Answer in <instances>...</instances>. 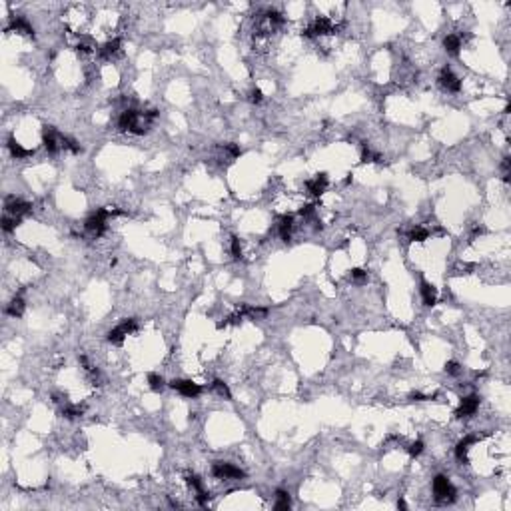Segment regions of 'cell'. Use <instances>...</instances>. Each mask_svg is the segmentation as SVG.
<instances>
[{
    "mask_svg": "<svg viewBox=\"0 0 511 511\" xmlns=\"http://www.w3.org/2000/svg\"><path fill=\"white\" fill-rule=\"evenodd\" d=\"M108 218H112V212H110V210H104V208H100V210H96L92 216L86 218L84 228L98 238V236H102V234L106 232V222H108Z\"/></svg>",
    "mask_w": 511,
    "mask_h": 511,
    "instance_id": "1",
    "label": "cell"
},
{
    "mask_svg": "<svg viewBox=\"0 0 511 511\" xmlns=\"http://www.w3.org/2000/svg\"><path fill=\"white\" fill-rule=\"evenodd\" d=\"M433 493L438 501H451L456 499V487L451 485V481L445 476H438L433 479Z\"/></svg>",
    "mask_w": 511,
    "mask_h": 511,
    "instance_id": "2",
    "label": "cell"
},
{
    "mask_svg": "<svg viewBox=\"0 0 511 511\" xmlns=\"http://www.w3.org/2000/svg\"><path fill=\"white\" fill-rule=\"evenodd\" d=\"M42 144L48 150V154H58L64 148V136L60 132H56L52 126H46L42 132Z\"/></svg>",
    "mask_w": 511,
    "mask_h": 511,
    "instance_id": "3",
    "label": "cell"
},
{
    "mask_svg": "<svg viewBox=\"0 0 511 511\" xmlns=\"http://www.w3.org/2000/svg\"><path fill=\"white\" fill-rule=\"evenodd\" d=\"M138 324H136V319L134 317H130V319H124L120 326H116L114 330H110L108 332V342L110 344H114V346H120L124 342V337L132 332H136Z\"/></svg>",
    "mask_w": 511,
    "mask_h": 511,
    "instance_id": "4",
    "label": "cell"
},
{
    "mask_svg": "<svg viewBox=\"0 0 511 511\" xmlns=\"http://www.w3.org/2000/svg\"><path fill=\"white\" fill-rule=\"evenodd\" d=\"M212 476L218 477V479H244L246 477V473L232 465V463H224V461H218L212 465Z\"/></svg>",
    "mask_w": 511,
    "mask_h": 511,
    "instance_id": "5",
    "label": "cell"
},
{
    "mask_svg": "<svg viewBox=\"0 0 511 511\" xmlns=\"http://www.w3.org/2000/svg\"><path fill=\"white\" fill-rule=\"evenodd\" d=\"M30 204L28 202H24V200H20V198H16V196H8L6 200H4V210H6V214H10V216H16V218H20V216H24V214H28L30 212Z\"/></svg>",
    "mask_w": 511,
    "mask_h": 511,
    "instance_id": "6",
    "label": "cell"
},
{
    "mask_svg": "<svg viewBox=\"0 0 511 511\" xmlns=\"http://www.w3.org/2000/svg\"><path fill=\"white\" fill-rule=\"evenodd\" d=\"M440 86L443 88V90H447V92H459L461 90V80L456 76V74H453V70L451 68H441V72H440Z\"/></svg>",
    "mask_w": 511,
    "mask_h": 511,
    "instance_id": "7",
    "label": "cell"
},
{
    "mask_svg": "<svg viewBox=\"0 0 511 511\" xmlns=\"http://www.w3.org/2000/svg\"><path fill=\"white\" fill-rule=\"evenodd\" d=\"M479 409V395H467L461 400V405L456 409V418H469Z\"/></svg>",
    "mask_w": 511,
    "mask_h": 511,
    "instance_id": "8",
    "label": "cell"
},
{
    "mask_svg": "<svg viewBox=\"0 0 511 511\" xmlns=\"http://www.w3.org/2000/svg\"><path fill=\"white\" fill-rule=\"evenodd\" d=\"M170 388L180 391L184 397H198L202 393V388L190 380H174V382H170Z\"/></svg>",
    "mask_w": 511,
    "mask_h": 511,
    "instance_id": "9",
    "label": "cell"
},
{
    "mask_svg": "<svg viewBox=\"0 0 511 511\" xmlns=\"http://www.w3.org/2000/svg\"><path fill=\"white\" fill-rule=\"evenodd\" d=\"M138 116H140L138 110H132V108L124 110L118 118V130L120 132H132V128H134L138 122Z\"/></svg>",
    "mask_w": 511,
    "mask_h": 511,
    "instance_id": "10",
    "label": "cell"
},
{
    "mask_svg": "<svg viewBox=\"0 0 511 511\" xmlns=\"http://www.w3.org/2000/svg\"><path fill=\"white\" fill-rule=\"evenodd\" d=\"M306 188H308V192L314 194V196H319V194H324L326 192V188H328V174H316L312 180L306 182Z\"/></svg>",
    "mask_w": 511,
    "mask_h": 511,
    "instance_id": "11",
    "label": "cell"
},
{
    "mask_svg": "<svg viewBox=\"0 0 511 511\" xmlns=\"http://www.w3.org/2000/svg\"><path fill=\"white\" fill-rule=\"evenodd\" d=\"M8 30H14V32L24 34V36H34V28H32V24L26 20V18H22V16L12 18V22H10Z\"/></svg>",
    "mask_w": 511,
    "mask_h": 511,
    "instance_id": "12",
    "label": "cell"
},
{
    "mask_svg": "<svg viewBox=\"0 0 511 511\" xmlns=\"http://www.w3.org/2000/svg\"><path fill=\"white\" fill-rule=\"evenodd\" d=\"M420 292H422V300H423L425 306H435V304H438V288L431 286L429 282H422Z\"/></svg>",
    "mask_w": 511,
    "mask_h": 511,
    "instance_id": "13",
    "label": "cell"
},
{
    "mask_svg": "<svg viewBox=\"0 0 511 511\" xmlns=\"http://www.w3.org/2000/svg\"><path fill=\"white\" fill-rule=\"evenodd\" d=\"M477 441V438L476 435H467V438H463L458 445H456V458L459 459V461H467V451H469V445L471 443H476Z\"/></svg>",
    "mask_w": 511,
    "mask_h": 511,
    "instance_id": "14",
    "label": "cell"
},
{
    "mask_svg": "<svg viewBox=\"0 0 511 511\" xmlns=\"http://www.w3.org/2000/svg\"><path fill=\"white\" fill-rule=\"evenodd\" d=\"M278 230H280V236H282L283 242H290L292 240V230H294V218L292 216H282L280 224H278Z\"/></svg>",
    "mask_w": 511,
    "mask_h": 511,
    "instance_id": "15",
    "label": "cell"
},
{
    "mask_svg": "<svg viewBox=\"0 0 511 511\" xmlns=\"http://www.w3.org/2000/svg\"><path fill=\"white\" fill-rule=\"evenodd\" d=\"M8 150H10L12 158H16V160H24V158H28V156L34 154V150H26V148H22V146L18 144L12 136L8 138Z\"/></svg>",
    "mask_w": 511,
    "mask_h": 511,
    "instance_id": "16",
    "label": "cell"
},
{
    "mask_svg": "<svg viewBox=\"0 0 511 511\" xmlns=\"http://www.w3.org/2000/svg\"><path fill=\"white\" fill-rule=\"evenodd\" d=\"M6 314L12 316V317H20V316L24 314V300H22L20 296L12 298L10 304H8V308H6Z\"/></svg>",
    "mask_w": 511,
    "mask_h": 511,
    "instance_id": "17",
    "label": "cell"
},
{
    "mask_svg": "<svg viewBox=\"0 0 511 511\" xmlns=\"http://www.w3.org/2000/svg\"><path fill=\"white\" fill-rule=\"evenodd\" d=\"M290 505H292L290 493H288V491H283V489H278V491H276V505H274V509H278V511H288Z\"/></svg>",
    "mask_w": 511,
    "mask_h": 511,
    "instance_id": "18",
    "label": "cell"
},
{
    "mask_svg": "<svg viewBox=\"0 0 511 511\" xmlns=\"http://www.w3.org/2000/svg\"><path fill=\"white\" fill-rule=\"evenodd\" d=\"M443 46H445V50H447L449 54H458L459 48H461V38H459L458 34H447L445 38H443Z\"/></svg>",
    "mask_w": 511,
    "mask_h": 511,
    "instance_id": "19",
    "label": "cell"
},
{
    "mask_svg": "<svg viewBox=\"0 0 511 511\" xmlns=\"http://www.w3.org/2000/svg\"><path fill=\"white\" fill-rule=\"evenodd\" d=\"M242 316H248L252 319H258V317H266L268 316V310L266 308H254V306H244L240 310Z\"/></svg>",
    "mask_w": 511,
    "mask_h": 511,
    "instance_id": "20",
    "label": "cell"
},
{
    "mask_svg": "<svg viewBox=\"0 0 511 511\" xmlns=\"http://www.w3.org/2000/svg\"><path fill=\"white\" fill-rule=\"evenodd\" d=\"M120 48V38H114V40H108L102 48H100V56L102 58H110L112 54H116Z\"/></svg>",
    "mask_w": 511,
    "mask_h": 511,
    "instance_id": "21",
    "label": "cell"
},
{
    "mask_svg": "<svg viewBox=\"0 0 511 511\" xmlns=\"http://www.w3.org/2000/svg\"><path fill=\"white\" fill-rule=\"evenodd\" d=\"M148 384H150V388H152L156 393L164 391V388H166L164 377H162V375H158V373H150V375H148Z\"/></svg>",
    "mask_w": 511,
    "mask_h": 511,
    "instance_id": "22",
    "label": "cell"
},
{
    "mask_svg": "<svg viewBox=\"0 0 511 511\" xmlns=\"http://www.w3.org/2000/svg\"><path fill=\"white\" fill-rule=\"evenodd\" d=\"M429 238V232L425 228H422V226H415V228L409 232V240L411 242H423Z\"/></svg>",
    "mask_w": 511,
    "mask_h": 511,
    "instance_id": "23",
    "label": "cell"
},
{
    "mask_svg": "<svg viewBox=\"0 0 511 511\" xmlns=\"http://www.w3.org/2000/svg\"><path fill=\"white\" fill-rule=\"evenodd\" d=\"M84 413V409L80 407V405H68V407H64L62 409V415L66 420H74V418H80V415Z\"/></svg>",
    "mask_w": 511,
    "mask_h": 511,
    "instance_id": "24",
    "label": "cell"
},
{
    "mask_svg": "<svg viewBox=\"0 0 511 511\" xmlns=\"http://www.w3.org/2000/svg\"><path fill=\"white\" fill-rule=\"evenodd\" d=\"M212 389H214V391H216L218 395L226 397V400H230V397H232V393H230L228 386H226L224 382H220V380H214V384H212Z\"/></svg>",
    "mask_w": 511,
    "mask_h": 511,
    "instance_id": "25",
    "label": "cell"
},
{
    "mask_svg": "<svg viewBox=\"0 0 511 511\" xmlns=\"http://www.w3.org/2000/svg\"><path fill=\"white\" fill-rule=\"evenodd\" d=\"M18 222H20V218H16V216H10V214H6V216L2 218V230H4V232H12V230H16Z\"/></svg>",
    "mask_w": 511,
    "mask_h": 511,
    "instance_id": "26",
    "label": "cell"
},
{
    "mask_svg": "<svg viewBox=\"0 0 511 511\" xmlns=\"http://www.w3.org/2000/svg\"><path fill=\"white\" fill-rule=\"evenodd\" d=\"M64 150H70L72 154H80V152H82L80 144L74 140V138H68V136H64Z\"/></svg>",
    "mask_w": 511,
    "mask_h": 511,
    "instance_id": "27",
    "label": "cell"
},
{
    "mask_svg": "<svg viewBox=\"0 0 511 511\" xmlns=\"http://www.w3.org/2000/svg\"><path fill=\"white\" fill-rule=\"evenodd\" d=\"M352 280H353L355 283H364V282H368V272H366V270H359V268H353V270H352Z\"/></svg>",
    "mask_w": 511,
    "mask_h": 511,
    "instance_id": "28",
    "label": "cell"
},
{
    "mask_svg": "<svg viewBox=\"0 0 511 511\" xmlns=\"http://www.w3.org/2000/svg\"><path fill=\"white\" fill-rule=\"evenodd\" d=\"M230 250H232V256H234L236 260L242 258V244H240V238H232V242H230Z\"/></svg>",
    "mask_w": 511,
    "mask_h": 511,
    "instance_id": "29",
    "label": "cell"
},
{
    "mask_svg": "<svg viewBox=\"0 0 511 511\" xmlns=\"http://www.w3.org/2000/svg\"><path fill=\"white\" fill-rule=\"evenodd\" d=\"M422 451H423V441H413L411 445H409V456L411 458H418V456H422Z\"/></svg>",
    "mask_w": 511,
    "mask_h": 511,
    "instance_id": "30",
    "label": "cell"
},
{
    "mask_svg": "<svg viewBox=\"0 0 511 511\" xmlns=\"http://www.w3.org/2000/svg\"><path fill=\"white\" fill-rule=\"evenodd\" d=\"M445 371H447L449 375H458V373H459V364H458V362H447V364H445Z\"/></svg>",
    "mask_w": 511,
    "mask_h": 511,
    "instance_id": "31",
    "label": "cell"
},
{
    "mask_svg": "<svg viewBox=\"0 0 511 511\" xmlns=\"http://www.w3.org/2000/svg\"><path fill=\"white\" fill-rule=\"evenodd\" d=\"M262 98H264L262 90H260V88H254V90H252V94H250V100H252L254 104H260V102H262Z\"/></svg>",
    "mask_w": 511,
    "mask_h": 511,
    "instance_id": "32",
    "label": "cell"
},
{
    "mask_svg": "<svg viewBox=\"0 0 511 511\" xmlns=\"http://www.w3.org/2000/svg\"><path fill=\"white\" fill-rule=\"evenodd\" d=\"M501 170H503V180L509 182V158H503V162H501Z\"/></svg>",
    "mask_w": 511,
    "mask_h": 511,
    "instance_id": "33",
    "label": "cell"
},
{
    "mask_svg": "<svg viewBox=\"0 0 511 511\" xmlns=\"http://www.w3.org/2000/svg\"><path fill=\"white\" fill-rule=\"evenodd\" d=\"M409 400H413V402H423V400H427V397H425V395H422L420 391H415V393H411V395H409Z\"/></svg>",
    "mask_w": 511,
    "mask_h": 511,
    "instance_id": "34",
    "label": "cell"
}]
</instances>
